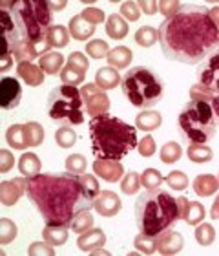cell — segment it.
I'll return each mask as SVG.
<instances>
[{
	"mask_svg": "<svg viewBox=\"0 0 219 256\" xmlns=\"http://www.w3.org/2000/svg\"><path fill=\"white\" fill-rule=\"evenodd\" d=\"M121 75L117 74V70L112 68V66H106V68H99L95 74V84L102 90H112L121 82Z\"/></svg>",
	"mask_w": 219,
	"mask_h": 256,
	"instance_id": "7402d4cb",
	"label": "cell"
},
{
	"mask_svg": "<svg viewBox=\"0 0 219 256\" xmlns=\"http://www.w3.org/2000/svg\"><path fill=\"white\" fill-rule=\"evenodd\" d=\"M0 57H2V60H0V72L9 70L11 64H13V55H11V54H2Z\"/></svg>",
	"mask_w": 219,
	"mask_h": 256,
	"instance_id": "9f6ffc18",
	"label": "cell"
},
{
	"mask_svg": "<svg viewBox=\"0 0 219 256\" xmlns=\"http://www.w3.org/2000/svg\"><path fill=\"white\" fill-rule=\"evenodd\" d=\"M155 242H157V252H161V254L165 256H172L181 252L183 246H185L183 236L172 229L161 232L159 236H155Z\"/></svg>",
	"mask_w": 219,
	"mask_h": 256,
	"instance_id": "2e32d148",
	"label": "cell"
},
{
	"mask_svg": "<svg viewBox=\"0 0 219 256\" xmlns=\"http://www.w3.org/2000/svg\"><path fill=\"white\" fill-rule=\"evenodd\" d=\"M209 15H210V18H212V22L216 24V28L219 30V6H216V8H212V10H209Z\"/></svg>",
	"mask_w": 219,
	"mask_h": 256,
	"instance_id": "680465c9",
	"label": "cell"
},
{
	"mask_svg": "<svg viewBox=\"0 0 219 256\" xmlns=\"http://www.w3.org/2000/svg\"><path fill=\"white\" fill-rule=\"evenodd\" d=\"M5 141L15 150L27 148L26 138H24V124H11L7 128V132H5Z\"/></svg>",
	"mask_w": 219,
	"mask_h": 256,
	"instance_id": "f1b7e54d",
	"label": "cell"
},
{
	"mask_svg": "<svg viewBox=\"0 0 219 256\" xmlns=\"http://www.w3.org/2000/svg\"><path fill=\"white\" fill-rule=\"evenodd\" d=\"M106 244V234L102 229H90L82 232L77 240V246H79L80 251L84 252H91L93 249H99Z\"/></svg>",
	"mask_w": 219,
	"mask_h": 256,
	"instance_id": "ac0fdd59",
	"label": "cell"
},
{
	"mask_svg": "<svg viewBox=\"0 0 219 256\" xmlns=\"http://www.w3.org/2000/svg\"><path fill=\"white\" fill-rule=\"evenodd\" d=\"M157 6H159V11L166 16V18H170V16H174L176 13H179V11H181V8H183L179 2H168V0L157 2Z\"/></svg>",
	"mask_w": 219,
	"mask_h": 256,
	"instance_id": "f5cc1de1",
	"label": "cell"
},
{
	"mask_svg": "<svg viewBox=\"0 0 219 256\" xmlns=\"http://www.w3.org/2000/svg\"><path fill=\"white\" fill-rule=\"evenodd\" d=\"M27 254H31V256H53L55 249H53V246L46 240L35 242V244H31V246L27 247Z\"/></svg>",
	"mask_w": 219,
	"mask_h": 256,
	"instance_id": "bcb514c9",
	"label": "cell"
},
{
	"mask_svg": "<svg viewBox=\"0 0 219 256\" xmlns=\"http://www.w3.org/2000/svg\"><path fill=\"white\" fill-rule=\"evenodd\" d=\"M86 79V74L84 72H80L77 70L75 66L66 62V66L62 68L60 72V80H62V84H68V86H77V84H82Z\"/></svg>",
	"mask_w": 219,
	"mask_h": 256,
	"instance_id": "d6a6232c",
	"label": "cell"
},
{
	"mask_svg": "<svg viewBox=\"0 0 219 256\" xmlns=\"http://www.w3.org/2000/svg\"><path fill=\"white\" fill-rule=\"evenodd\" d=\"M108 64L115 70H124L128 68L132 59H134V54H132V50L126 48V46H117V48L110 50V54H108Z\"/></svg>",
	"mask_w": 219,
	"mask_h": 256,
	"instance_id": "44dd1931",
	"label": "cell"
},
{
	"mask_svg": "<svg viewBox=\"0 0 219 256\" xmlns=\"http://www.w3.org/2000/svg\"><path fill=\"white\" fill-rule=\"evenodd\" d=\"M55 141H57V144H59L60 148H71L75 144V141H77V134L70 126H62L55 132Z\"/></svg>",
	"mask_w": 219,
	"mask_h": 256,
	"instance_id": "ab89813d",
	"label": "cell"
},
{
	"mask_svg": "<svg viewBox=\"0 0 219 256\" xmlns=\"http://www.w3.org/2000/svg\"><path fill=\"white\" fill-rule=\"evenodd\" d=\"M68 64H71V66H75L77 70H80V72H88V66H90V62H88V57H86L82 52H73V54L68 55Z\"/></svg>",
	"mask_w": 219,
	"mask_h": 256,
	"instance_id": "f907efd6",
	"label": "cell"
},
{
	"mask_svg": "<svg viewBox=\"0 0 219 256\" xmlns=\"http://www.w3.org/2000/svg\"><path fill=\"white\" fill-rule=\"evenodd\" d=\"M26 180L27 198L46 224L71 227L75 216L93 208V200L86 194L77 174H37Z\"/></svg>",
	"mask_w": 219,
	"mask_h": 256,
	"instance_id": "7a4b0ae2",
	"label": "cell"
},
{
	"mask_svg": "<svg viewBox=\"0 0 219 256\" xmlns=\"http://www.w3.org/2000/svg\"><path fill=\"white\" fill-rule=\"evenodd\" d=\"M106 33L110 38H115V40H121L128 35V22L124 20L123 16L113 13L106 18Z\"/></svg>",
	"mask_w": 219,
	"mask_h": 256,
	"instance_id": "cb8c5ba5",
	"label": "cell"
},
{
	"mask_svg": "<svg viewBox=\"0 0 219 256\" xmlns=\"http://www.w3.org/2000/svg\"><path fill=\"white\" fill-rule=\"evenodd\" d=\"M9 13L20 35V42H42L53 26V11L46 0L9 2Z\"/></svg>",
	"mask_w": 219,
	"mask_h": 256,
	"instance_id": "5b68a950",
	"label": "cell"
},
{
	"mask_svg": "<svg viewBox=\"0 0 219 256\" xmlns=\"http://www.w3.org/2000/svg\"><path fill=\"white\" fill-rule=\"evenodd\" d=\"M93 172L108 183H117L124 176L123 165L115 160H95L93 161Z\"/></svg>",
	"mask_w": 219,
	"mask_h": 256,
	"instance_id": "5bb4252c",
	"label": "cell"
},
{
	"mask_svg": "<svg viewBox=\"0 0 219 256\" xmlns=\"http://www.w3.org/2000/svg\"><path fill=\"white\" fill-rule=\"evenodd\" d=\"M46 37L51 48H66L70 44V32L64 26H51Z\"/></svg>",
	"mask_w": 219,
	"mask_h": 256,
	"instance_id": "f546056e",
	"label": "cell"
},
{
	"mask_svg": "<svg viewBox=\"0 0 219 256\" xmlns=\"http://www.w3.org/2000/svg\"><path fill=\"white\" fill-rule=\"evenodd\" d=\"M139 187H143V185H141V176L134 170L126 172L123 176V180H121V190H123L124 194H128V196L135 194V192L139 190Z\"/></svg>",
	"mask_w": 219,
	"mask_h": 256,
	"instance_id": "74e56055",
	"label": "cell"
},
{
	"mask_svg": "<svg viewBox=\"0 0 219 256\" xmlns=\"http://www.w3.org/2000/svg\"><path fill=\"white\" fill-rule=\"evenodd\" d=\"M177 220H181L177 198L165 188H150L137 198L135 203V222L141 232L148 236H159L172 229Z\"/></svg>",
	"mask_w": 219,
	"mask_h": 256,
	"instance_id": "277c9868",
	"label": "cell"
},
{
	"mask_svg": "<svg viewBox=\"0 0 219 256\" xmlns=\"http://www.w3.org/2000/svg\"><path fill=\"white\" fill-rule=\"evenodd\" d=\"M183 156V148L179 143H174V141H170V143H166L163 148H161V161L163 163H166V165H172V163H176V161L181 160Z\"/></svg>",
	"mask_w": 219,
	"mask_h": 256,
	"instance_id": "836d02e7",
	"label": "cell"
},
{
	"mask_svg": "<svg viewBox=\"0 0 219 256\" xmlns=\"http://www.w3.org/2000/svg\"><path fill=\"white\" fill-rule=\"evenodd\" d=\"M84 101L77 86L60 84L49 92L46 110L48 116L55 123L62 126H77L84 123V112H82Z\"/></svg>",
	"mask_w": 219,
	"mask_h": 256,
	"instance_id": "ba28073f",
	"label": "cell"
},
{
	"mask_svg": "<svg viewBox=\"0 0 219 256\" xmlns=\"http://www.w3.org/2000/svg\"><path fill=\"white\" fill-rule=\"evenodd\" d=\"M49 8H51V11H59V10H64L66 8V2L62 0V2H48Z\"/></svg>",
	"mask_w": 219,
	"mask_h": 256,
	"instance_id": "94428289",
	"label": "cell"
},
{
	"mask_svg": "<svg viewBox=\"0 0 219 256\" xmlns=\"http://www.w3.org/2000/svg\"><path fill=\"white\" fill-rule=\"evenodd\" d=\"M27 188V180L24 178H15V180H7V182L0 183V202L5 207H13L24 194Z\"/></svg>",
	"mask_w": 219,
	"mask_h": 256,
	"instance_id": "7c38bea8",
	"label": "cell"
},
{
	"mask_svg": "<svg viewBox=\"0 0 219 256\" xmlns=\"http://www.w3.org/2000/svg\"><path fill=\"white\" fill-rule=\"evenodd\" d=\"M62 64H64V57L59 52H48L38 59V66L44 74L48 75H57L62 72Z\"/></svg>",
	"mask_w": 219,
	"mask_h": 256,
	"instance_id": "603a6c76",
	"label": "cell"
},
{
	"mask_svg": "<svg viewBox=\"0 0 219 256\" xmlns=\"http://www.w3.org/2000/svg\"><path fill=\"white\" fill-rule=\"evenodd\" d=\"M179 130L188 144H205L216 136V121L212 104L190 99L179 114Z\"/></svg>",
	"mask_w": 219,
	"mask_h": 256,
	"instance_id": "52a82bcc",
	"label": "cell"
},
{
	"mask_svg": "<svg viewBox=\"0 0 219 256\" xmlns=\"http://www.w3.org/2000/svg\"><path fill=\"white\" fill-rule=\"evenodd\" d=\"M16 234H18V229H16V225L9 218L0 220V244L2 246L11 244L16 238Z\"/></svg>",
	"mask_w": 219,
	"mask_h": 256,
	"instance_id": "8d00e7d4",
	"label": "cell"
},
{
	"mask_svg": "<svg viewBox=\"0 0 219 256\" xmlns=\"http://www.w3.org/2000/svg\"><path fill=\"white\" fill-rule=\"evenodd\" d=\"M124 97L135 108H152L165 96V82L146 66H134L121 80Z\"/></svg>",
	"mask_w": 219,
	"mask_h": 256,
	"instance_id": "8992f818",
	"label": "cell"
},
{
	"mask_svg": "<svg viewBox=\"0 0 219 256\" xmlns=\"http://www.w3.org/2000/svg\"><path fill=\"white\" fill-rule=\"evenodd\" d=\"M198 84L209 88L210 92H214L216 96L219 94V50H216L214 54L209 55L203 62L199 64L198 68Z\"/></svg>",
	"mask_w": 219,
	"mask_h": 256,
	"instance_id": "30bf717a",
	"label": "cell"
},
{
	"mask_svg": "<svg viewBox=\"0 0 219 256\" xmlns=\"http://www.w3.org/2000/svg\"><path fill=\"white\" fill-rule=\"evenodd\" d=\"M194 192L201 198H209L219 190V178L212 174H199L192 183Z\"/></svg>",
	"mask_w": 219,
	"mask_h": 256,
	"instance_id": "ffe728a7",
	"label": "cell"
},
{
	"mask_svg": "<svg viewBox=\"0 0 219 256\" xmlns=\"http://www.w3.org/2000/svg\"><path fill=\"white\" fill-rule=\"evenodd\" d=\"M80 15L84 16V18L88 22H91L93 26H97V24H102V22H104V18H106L104 11H102V10H97V8H84Z\"/></svg>",
	"mask_w": 219,
	"mask_h": 256,
	"instance_id": "681fc988",
	"label": "cell"
},
{
	"mask_svg": "<svg viewBox=\"0 0 219 256\" xmlns=\"http://www.w3.org/2000/svg\"><path fill=\"white\" fill-rule=\"evenodd\" d=\"M139 4V10L141 13H145V15H155L157 11H159V6H157V2H152V0H141V2H137Z\"/></svg>",
	"mask_w": 219,
	"mask_h": 256,
	"instance_id": "11a10c76",
	"label": "cell"
},
{
	"mask_svg": "<svg viewBox=\"0 0 219 256\" xmlns=\"http://www.w3.org/2000/svg\"><path fill=\"white\" fill-rule=\"evenodd\" d=\"M187 156L192 163H209L214 158V152L207 144H188Z\"/></svg>",
	"mask_w": 219,
	"mask_h": 256,
	"instance_id": "1f68e13d",
	"label": "cell"
},
{
	"mask_svg": "<svg viewBox=\"0 0 219 256\" xmlns=\"http://www.w3.org/2000/svg\"><path fill=\"white\" fill-rule=\"evenodd\" d=\"M196 240H198L199 246H203V247H209L214 244L216 240V230L214 227L210 224H201L196 227Z\"/></svg>",
	"mask_w": 219,
	"mask_h": 256,
	"instance_id": "e575fe53",
	"label": "cell"
},
{
	"mask_svg": "<svg viewBox=\"0 0 219 256\" xmlns=\"http://www.w3.org/2000/svg\"><path fill=\"white\" fill-rule=\"evenodd\" d=\"M80 96H82V101H84L86 112L90 118H97V116H102V114H108L110 110V97L106 96V92L99 88V86L93 82H88L80 88Z\"/></svg>",
	"mask_w": 219,
	"mask_h": 256,
	"instance_id": "9c48e42d",
	"label": "cell"
},
{
	"mask_svg": "<svg viewBox=\"0 0 219 256\" xmlns=\"http://www.w3.org/2000/svg\"><path fill=\"white\" fill-rule=\"evenodd\" d=\"M24 138H26L27 146H38L42 144L46 134H44V128L37 121H29V123L24 124Z\"/></svg>",
	"mask_w": 219,
	"mask_h": 256,
	"instance_id": "83f0119b",
	"label": "cell"
},
{
	"mask_svg": "<svg viewBox=\"0 0 219 256\" xmlns=\"http://www.w3.org/2000/svg\"><path fill=\"white\" fill-rule=\"evenodd\" d=\"M159 42L166 59L198 64L219 50V30L207 8L183 6L179 13L163 20Z\"/></svg>",
	"mask_w": 219,
	"mask_h": 256,
	"instance_id": "6da1fadb",
	"label": "cell"
},
{
	"mask_svg": "<svg viewBox=\"0 0 219 256\" xmlns=\"http://www.w3.org/2000/svg\"><path fill=\"white\" fill-rule=\"evenodd\" d=\"M40 160H38L37 154H33V152H26V154L20 156V160H18V170L22 172V176L26 178H33L37 176L38 172H40Z\"/></svg>",
	"mask_w": 219,
	"mask_h": 256,
	"instance_id": "4316f807",
	"label": "cell"
},
{
	"mask_svg": "<svg viewBox=\"0 0 219 256\" xmlns=\"http://www.w3.org/2000/svg\"><path fill=\"white\" fill-rule=\"evenodd\" d=\"M44 72L40 66L33 62H18L16 64V77L22 79L27 86H40L44 84Z\"/></svg>",
	"mask_w": 219,
	"mask_h": 256,
	"instance_id": "e0dca14e",
	"label": "cell"
},
{
	"mask_svg": "<svg viewBox=\"0 0 219 256\" xmlns=\"http://www.w3.org/2000/svg\"><path fill=\"white\" fill-rule=\"evenodd\" d=\"M137 150H139V154L143 158H152L155 154V141L152 136H145V138L141 139L139 144H137Z\"/></svg>",
	"mask_w": 219,
	"mask_h": 256,
	"instance_id": "816d5d0a",
	"label": "cell"
},
{
	"mask_svg": "<svg viewBox=\"0 0 219 256\" xmlns=\"http://www.w3.org/2000/svg\"><path fill=\"white\" fill-rule=\"evenodd\" d=\"M123 207V202L121 198L112 190H102L99 192L93 200V208L101 214L102 218H112V216H117L119 210Z\"/></svg>",
	"mask_w": 219,
	"mask_h": 256,
	"instance_id": "4fadbf2b",
	"label": "cell"
},
{
	"mask_svg": "<svg viewBox=\"0 0 219 256\" xmlns=\"http://www.w3.org/2000/svg\"><path fill=\"white\" fill-rule=\"evenodd\" d=\"M121 16L126 18L128 22L139 20V16H141L139 4H137V2H123V6H121Z\"/></svg>",
	"mask_w": 219,
	"mask_h": 256,
	"instance_id": "7dc6e473",
	"label": "cell"
},
{
	"mask_svg": "<svg viewBox=\"0 0 219 256\" xmlns=\"http://www.w3.org/2000/svg\"><path fill=\"white\" fill-rule=\"evenodd\" d=\"M135 42L143 48H152L155 42H159V30L152 26H143L135 32Z\"/></svg>",
	"mask_w": 219,
	"mask_h": 256,
	"instance_id": "4dcf8cb0",
	"label": "cell"
},
{
	"mask_svg": "<svg viewBox=\"0 0 219 256\" xmlns=\"http://www.w3.org/2000/svg\"><path fill=\"white\" fill-rule=\"evenodd\" d=\"M44 240L49 242L51 246H64L68 242V227L64 225H49L46 224V227L42 229Z\"/></svg>",
	"mask_w": 219,
	"mask_h": 256,
	"instance_id": "484cf974",
	"label": "cell"
},
{
	"mask_svg": "<svg viewBox=\"0 0 219 256\" xmlns=\"http://www.w3.org/2000/svg\"><path fill=\"white\" fill-rule=\"evenodd\" d=\"M88 132H90L91 152L97 160L121 161L139 144L137 128L110 114L91 118Z\"/></svg>",
	"mask_w": 219,
	"mask_h": 256,
	"instance_id": "3957f363",
	"label": "cell"
},
{
	"mask_svg": "<svg viewBox=\"0 0 219 256\" xmlns=\"http://www.w3.org/2000/svg\"><path fill=\"white\" fill-rule=\"evenodd\" d=\"M22 88L15 77H4L0 80V106L4 110H13L20 104Z\"/></svg>",
	"mask_w": 219,
	"mask_h": 256,
	"instance_id": "8fae6325",
	"label": "cell"
},
{
	"mask_svg": "<svg viewBox=\"0 0 219 256\" xmlns=\"http://www.w3.org/2000/svg\"><path fill=\"white\" fill-rule=\"evenodd\" d=\"M66 170L80 176L86 170V158L82 154H71L66 158Z\"/></svg>",
	"mask_w": 219,
	"mask_h": 256,
	"instance_id": "ee69618b",
	"label": "cell"
},
{
	"mask_svg": "<svg viewBox=\"0 0 219 256\" xmlns=\"http://www.w3.org/2000/svg\"><path fill=\"white\" fill-rule=\"evenodd\" d=\"M210 218L219 220V194L216 196L214 203H212V208H210Z\"/></svg>",
	"mask_w": 219,
	"mask_h": 256,
	"instance_id": "6f0895ef",
	"label": "cell"
},
{
	"mask_svg": "<svg viewBox=\"0 0 219 256\" xmlns=\"http://www.w3.org/2000/svg\"><path fill=\"white\" fill-rule=\"evenodd\" d=\"M79 182L82 185V188L86 190V194L91 198V200H95V196L99 194V182H97V178L93 174H80L79 176Z\"/></svg>",
	"mask_w": 219,
	"mask_h": 256,
	"instance_id": "f6af8a7d",
	"label": "cell"
},
{
	"mask_svg": "<svg viewBox=\"0 0 219 256\" xmlns=\"http://www.w3.org/2000/svg\"><path fill=\"white\" fill-rule=\"evenodd\" d=\"M93 227V216L90 214V210H84L80 212L79 216H75V220L71 222V229L77 234H82L86 230H90Z\"/></svg>",
	"mask_w": 219,
	"mask_h": 256,
	"instance_id": "b9f144b4",
	"label": "cell"
},
{
	"mask_svg": "<svg viewBox=\"0 0 219 256\" xmlns=\"http://www.w3.org/2000/svg\"><path fill=\"white\" fill-rule=\"evenodd\" d=\"M15 165V158L9 150H0V172L5 174V172L11 170V166Z\"/></svg>",
	"mask_w": 219,
	"mask_h": 256,
	"instance_id": "db71d44e",
	"label": "cell"
},
{
	"mask_svg": "<svg viewBox=\"0 0 219 256\" xmlns=\"http://www.w3.org/2000/svg\"><path fill=\"white\" fill-rule=\"evenodd\" d=\"M188 94H190V99H198V101H205V102H212V99L216 97L214 92H210L209 88H205L201 84H194Z\"/></svg>",
	"mask_w": 219,
	"mask_h": 256,
	"instance_id": "c3c4849f",
	"label": "cell"
},
{
	"mask_svg": "<svg viewBox=\"0 0 219 256\" xmlns=\"http://www.w3.org/2000/svg\"><path fill=\"white\" fill-rule=\"evenodd\" d=\"M210 104H212V110H214L216 121H218V124H219V94L214 97V99H212V102H210Z\"/></svg>",
	"mask_w": 219,
	"mask_h": 256,
	"instance_id": "91938a15",
	"label": "cell"
},
{
	"mask_svg": "<svg viewBox=\"0 0 219 256\" xmlns=\"http://www.w3.org/2000/svg\"><path fill=\"white\" fill-rule=\"evenodd\" d=\"M86 54L93 57V59H102V57H108L110 54V46H108L106 40L102 38H95V40H90L86 44Z\"/></svg>",
	"mask_w": 219,
	"mask_h": 256,
	"instance_id": "f35d334b",
	"label": "cell"
},
{
	"mask_svg": "<svg viewBox=\"0 0 219 256\" xmlns=\"http://www.w3.org/2000/svg\"><path fill=\"white\" fill-rule=\"evenodd\" d=\"M68 26H70L68 28V32H70V35L75 38V40H88V38L95 33V26H93L91 22L86 20L82 15L73 16Z\"/></svg>",
	"mask_w": 219,
	"mask_h": 256,
	"instance_id": "d6986e66",
	"label": "cell"
},
{
	"mask_svg": "<svg viewBox=\"0 0 219 256\" xmlns=\"http://www.w3.org/2000/svg\"><path fill=\"white\" fill-rule=\"evenodd\" d=\"M163 182H165V178L161 176V172L155 170V168H146V170L141 174V185H143L146 190L161 187Z\"/></svg>",
	"mask_w": 219,
	"mask_h": 256,
	"instance_id": "60d3db41",
	"label": "cell"
},
{
	"mask_svg": "<svg viewBox=\"0 0 219 256\" xmlns=\"http://www.w3.org/2000/svg\"><path fill=\"white\" fill-rule=\"evenodd\" d=\"M161 123H163L161 114L150 112V110L137 114V118H135V126L143 130V132H154V130H157L161 126Z\"/></svg>",
	"mask_w": 219,
	"mask_h": 256,
	"instance_id": "d4e9b609",
	"label": "cell"
},
{
	"mask_svg": "<svg viewBox=\"0 0 219 256\" xmlns=\"http://www.w3.org/2000/svg\"><path fill=\"white\" fill-rule=\"evenodd\" d=\"M177 205H179L181 220L185 224L199 225L205 220V207L199 202H190L188 198L179 196L177 198Z\"/></svg>",
	"mask_w": 219,
	"mask_h": 256,
	"instance_id": "9a60e30c",
	"label": "cell"
},
{
	"mask_svg": "<svg viewBox=\"0 0 219 256\" xmlns=\"http://www.w3.org/2000/svg\"><path fill=\"white\" fill-rule=\"evenodd\" d=\"M134 246L137 251L145 252V254H154L157 251V242H155V236H148L145 232H139L135 236Z\"/></svg>",
	"mask_w": 219,
	"mask_h": 256,
	"instance_id": "d590c367",
	"label": "cell"
},
{
	"mask_svg": "<svg viewBox=\"0 0 219 256\" xmlns=\"http://www.w3.org/2000/svg\"><path fill=\"white\" fill-rule=\"evenodd\" d=\"M166 185L174 190H185L188 187V178L183 170H172L168 176L165 178Z\"/></svg>",
	"mask_w": 219,
	"mask_h": 256,
	"instance_id": "7bdbcfd3",
	"label": "cell"
}]
</instances>
